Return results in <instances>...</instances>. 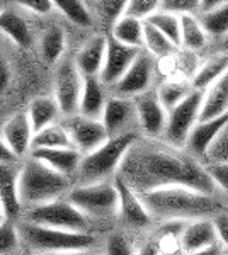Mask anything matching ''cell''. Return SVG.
<instances>
[{
    "instance_id": "obj_1",
    "label": "cell",
    "mask_w": 228,
    "mask_h": 255,
    "mask_svg": "<svg viewBox=\"0 0 228 255\" xmlns=\"http://www.w3.org/2000/svg\"><path fill=\"white\" fill-rule=\"evenodd\" d=\"M116 177L138 194L182 186L206 194L223 196L206 174L205 162L191 155L186 148H176L164 139L140 136L128 150Z\"/></svg>"
},
{
    "instance_id": "obj_2",
    "label": "cell",
    "mask_w": 228,
    "mask_h": 255,
    "mask_svg": "<svg viewBox=\"0 0 228 255\" xmlns=\"http://www.w3.org/2000/svg\"><path fill=\"white\" fill-rule=\"evenodd\" d=\"M142 199L153 221H194L215 218L228 208L225 196H213L191 187L172 186L142 192Z\"/></svg>"
},
{
    "instance_id": "obj_3",
    "label": "cell",
    "mask_w": 228,
    "mask_h": 255,
    "mask_svg": "<svg viewBox=\"0 0 228 255\" xmlns=\"http://www.w3.org/2000/svg\"><path fill=\"white\" fill-rule=\"evenodd\" d=\"M73 180L60 172L49 168L46 163L39 162L29 155L22 162L19 180V194L22 208H32L61 199L72 189Z\"/></svg>"
},
{
    "instance_id": "obj_4",
    "label": "cell",
    "mask_w": 228,
    "mask_h": 255,
    "mask_svg": "<svg viewBox=\"0 0 228 255\" xmlns=\"http://www.w3.org/2000/svg\"><path fill=\"white\" fill-rule=\"evenodd\" d=\"M140 138L138 133H126L119 136L109 138L102 146L97 150L84 155L78 167L75 177V186H89V184L104 182L113 180L118 175V170L121 167L128 150L133 146V143Z\"/></svg>"
},
{
    "instance_id": "obj_5",
    "label": "cell",
    "mask_w": 228,
    "mask_h": 255,
    "mask_svg": "<svg viewBox=\"0 0 228 255\" xmlns=\"http://www.w3.org/2000/svg\"><path fill=\"white\" fill-rule=\"evenodd\" d=\"M17 228L22 245L39 255L92 250L95 245V237L90 233L65 232L49 226L32 225L27 221H17Z\"/></svg>"
},
{
    "instance_id": "obj_6",
    "label": "cell",
    "mask_w": 228,
    "mask_h": 255,
    "mask_svg": "<svg viewBox=\"0 0 228 255\" xmlns=\"http://www.w3.org/2000/svg\"><path fill=\"white\" fill-rule=\"evenodd\" d=\"M65 199L90 220H109L118 216L119 194L114 179L89 186H73Z\"/></svg>"
},
{
    "instance_id": "obj_7",
    "label": "cell",
    "mask_w": 228,
    "mask_h": 255,
    "mask_svg": "<svg viewBox=\"0 0 228 255\" xmlns=\"http://www.w3.org/2000/svg\"><path fill=\"white\" fill-rule=\"evenodd\" d=\"M19 221H27L32 225L49 226V228L77 233H89L90 228V218L78 211L65 197L24 209Z\"/></svg>"
},
{
    "instance_id": "obj_8",
    "label": "cell",
    "mask_w": 228,
    "mask_h": 255,
    "mask_svg": "<svg viewBox=\"0 0 228 255\" xmlns=\"http://www.w3.org/2000/svg\"><path fill=\"white\" fill-rule=\"evenodd\" d=\"M203 97L205 94L200 90H194L191 96L169 111L167 126H165L164 141L176 148H186V143L193 133V129L201 121L203 111Z\"/></svg>"
},
{
    "instance_id": "obj_9",
    "label": "cell",
    "mask_w": 228,
    "mask_h": 255,
    "mask_svg": "<svg viewBox=\"0 0 228 255\" xmlns=\"http://www.w3.org/2000/svg\"><path fill=\"white\" fill-rule=\"evenodd\" d=\"M85 79L78 72L75 58H61L55 68V99L61 114L72 118L78 114Z\"/></svg>"
},
{
    "instance_id": "obj_10",
    "label": "cell",
    "mask_w": 228,
    "mask_h": 255,
    "mask_svg": "<svg viewBox=\"0 0 228 255\" xmlns=\"http://www.w3.org/2000/svg\"><path fill=\"white\" fill-rule=\"evenodd\" d=\"M157 61L159 60L153 58L150 53L142 49L140 55L136 56V60L133 61V65L126 72V75L109 92L113 96L135 99L145 92H148V90L155 89Z\"/></svg>"
},
{
    "instance_id": "obj_11",
    "label": "cell",
    "mask_w": 228,
    "mask_h": 255,
    "mask_svg": "<svg viewBox=\"0 0 228 255\" xmlns=\"http://www.w3.org/2000/svg\"><path fill=\"white\" fill-rule=\"evenodd\" d=\"M155 89L135 97L133 101L136 108V116H138L140 133L145 138L162 139L165 133V126H167L169 111L162 106Z\"/></svg>"
},
{
    "instance_id": "obj_12",
    "label": "cell",
    "mask_w": 228,
    "mask_h": 255,
    "mask_svg": "<svg viewBox=\"0 0 228 255\" xmlns=\"http://www.w3.org/2000/svg\"><path fill=\"white\" fill-rule=\"evenodd\" d=\"M102 125L106 126L107 133L113 136L126 133H138L140 134V125L138 116H136V108L133 99L119 97L111 94L107 99V104L104 108L101 118Z\"/></svg>"
},
{
    "instance_id": "obj_13",
    "label": "cell",
    "mask_w": 228,
    "mask_h": 255,
    "mask_svg": "<svg viewBox=\"0 0 228 255\" xmlns=\"http://www.w3.org/2000/svg\"><path fill=\"white\" fill-rule=\"evenodd\" d=\"M65 126H67L70 136H72L73 146L82 155L97 150L99 146H102L111 138V134L107 133L106 126L102 125L101 119H90L80 116V114H75V116L67 119Z\"/></svg>"
},
{
    "instance_id": "obj_14",
    "label": "cell",
    "mask_w": 228,
    "mask_h": 255,
    "mask_svg": "<svg viewBox=\"0 0 228 255\" xmlns=\"http://www.w3.org/2000/svg\"><path fill=\"white\" fill-rule=\"evenodd\" d=\"M114 184L118 187L119 194V209L118 216L126 226L133 230H147L155 223L152 215L148 213L147 206H145L142 196L123 182L119 177H114Z\"/></svg>"
},
{
    "instance_id": "obj_15",
    "label": "cell",
    "mask_w": 228,
    "mask_h": 255,
    "mask_svg": "<svg viewBox=\"0 0 228 255\" xmlns=\"http://www.w3.org/2000/svg\"><path fill=\"white\" fill-rule=\"evenodd\" d=\"M140 51L142 49L124 46V44L118 43L111 36H107V51H106L104 67H102V72L99 75L102 84L109 90L113 89L126 75V72L136 60V56L140 55Z\"/></svg>"
},
{
    "instance_id": "obj_16",
    "label": "cell",
    "mask_w": 228,
    "mask_h": 255,
    "mask_svg": "<svg viewBox=\"0 0 228 255\" xmlns=\"http://www.w3.org/2000/svg\"><path fill=\"white\" fill-rule=\"evenodd\" d=\"M20 168V162H0V206L12 221H19L24 213L19 194Z\"/></svg>"
},
{
    "instance_id": "obj_17",
    "label": "cell",
    "mask_w": 228,
    "mask_h": 255,
    "mask_svg": "<svg viewBox=\"0 0 228 255\" xmlns=\"http://www.w3.org/2000/svg\"><path fill=\"white\" fill-rule=\"evenodd\" d=\"M227 128H228V113L213 119L200 121L198 126L193 129V133H191L188 143H186V150L191 155H194L196 158H200L201 162H206L210 157V151L213 150L215 143L225 133Z\"/></svg>"
},
{
    "instance_id": "obj_18",
    "label": "cell",
    "mask_w": 228,
    "mask_h": 255,
    "mask_svg": "<svg viewBox=\"0 0 228 255\" xmlns=\"http://www.w3.org/2000/svg\"><path fill=\"white\" fill-rule=\"evenodd\" d=\"M0 136H2L5 145L10 148V151L19 160L24 155L31 153L34 131H32V125L27 116V111H19V113H15L14 116L7 119L5 125L2 126Z\"/></svg>"
},
{
    "instance_id": "obj_19",
    "label": "cell",
    "mask_w": 228,
    "mask_h": 255,
    "mask_svg": "<svg viewBox=\"0 0 228 255\" xmlns=\"http://www.w3.org/2000/svg\"><path fill=\"white\" fill-rule=\"evenodd\" d=\"M107 51V34H94L82 44L75 55V63L78 72L84 79L99 77L104 67Z\"/></svg>"
},
{
    "instance_id": "obj_20",
    "label": "cell",
    "mask_w": 228,
    "mask_h": 255,
    "mask_svg": "<svg viewBox=\"0 0 228 255\" xmlns=\"http://www.w3.org/2000/svg\"><path fill=\"white\" fill-rule=\"evenodd\" d=\"M31 157L46 163L49 168L70 177L73 180L84 155L77 148H34L31 150Z\"/></svg>"
},
{
    "instance_id": "obj_21",
    "label": "cell",
    "mask_w": 228,
    "mask_h": 255,
    "mask_svg": "<svg viewBox=\"0 0 228 255\" xmlns=\"http://www.w3.org/2000/svg\"><path fill=\"white\" fill-rule=\"evenodd\" d=\"M181 244L186 254H193L198 250L208 249L218 244L217 230H215L213 218H203L186 223V228L181 235Z\"/></svg>"
},
{
    "instance_id": "obj_22",
    "label": "cell",
    "mask_w": 228,
    "mask_h": 255,
    "mask_svg": "<svg viewBox=\"0 0 228 255\" xmlns=\"http://www.w3.org/2000/svg\"><path fill=\"white\" fill-rule=\"evenodd\" d=\"M109 96V89L102 84L99 77L85 79L84 90H82L80 97V106H78V114L90 119H101Z\"/></svg>"
},
{
    "instance_id": "obj_23",
    "label": "cell",
    "mask_w": 228,
    "mask_h": 255,
    "mask_svg": "<svg viewBox=\"0 0 228 255\" xmlns=\"http://www.w3.org/2000/svg\"><path fill=\"white\" fill-rule=\"evenodd\" d=\"M228 70V53L218 51L210 55L208 58L201 60L196 73L191 79V85L194 90L206 92L218 79H222Z\"/></svg>"
},
{
    "instance_id": "obj_24",
    "label": "cell",
    "mask_w": 228,
    "mask_h": 255,
    "mask_svg": "<svg viewBox=\"0 0 228 255\" xmlns=\"http://www.w3.org/2000/svg\"><path fill=\"white\" fill-rule=\"evenodd\" d=\"M211 43L198 14L181 15V49L200 55Z\"/></svg>"
},
{
    "instance_id": "obj_25",
    "label": "cell",
    "mask_w": 228,
    "mask_h": 255,
    "mask_svg": "<svg viewBox=\"0 0 228 255\" xmlns=\"http://www.w3.org/2000/svg\"><path fill=\"white\" fill-rule=\"evenodd\" d=\"M203 94H205V97H203L201 121L227 114L228 113V70L222 79H218Z\"/></svg>"
},
{
    "instance_id": "obj_26",
    "label": "cell",
    "mask_w": 228,
    "mask_h": 255,
    "mask_svg": "<svg viewBox=\"0 0 228 255\" xmlns=\"http://www.w3.org/2000/svg\"><path fill=\"white\" fill-rule=\"evenodd\" d=\"M60 114H61L60 106H58L56 99L51 96H39L29 102L27 116L31 119L32 131L34 133L55 125Z\"/></svg>"
},
{
    "instance_id": "obj_27",
    "label": "cell",
    "mask_w": 228,
    "mask_h": 255,
    "mask_svg": "<svg viewBox=\"0 0 228 255\" xmlns=\"http://www.w3.org/2000/svg\"><path fill=\"white\" fill-rule=\"evenodd\" d=\"M107 36H111L118 43L135 49L145 48V22L133 17L123 15Z\"/></svg>"
},
{
    "instance_id": "obj_28",
    "label": "cell",
    "mask_w": 228,
    "mask_h": 255,
    "mask_svg": "<svg viewBox=\"0 0 228 255\" xmlns=\"http://www.w3.org/2000/svg\"><path fill=\"white\" fill-rule=\"evenodd\" d=\"M0 32L5 34L12 43L20 48H29L32 43L29 24L12 9H7L0 14Z\"/></svg>"
},
{
    "instance_id": "obj_29",
    "label": "cell",
    "mask_w": 228,
    "mask_h": 255,
    "mask_svg": "<svg viewBox=\"0 0 228 255\" xmlns=\"http://www.w3.org/2000/svg\"><path fill=\"white\" fill-rule=\"evenodd\" d=\"M155 90L162 106L167 111H172L176 106H179L182 101H186L194 92L191 80L186 79H167L160 82Z\"/></svg>"
},
{
    "instance_id": "obj_30",
    "label": "cell",
    "mask_w": 228,
    "mask_h": 255,
    "mask_svg": "<svg viewBox=\"0 0 228 255\" xmlns=\"http://www.w3.org/2000/svg\"><path fill=\"white\" fill-rule=\"evenodd\" d=\"M211 41L222 43L228 36V0H220L213 10L198 15Z\"/></svg>"
},
{
    "instance_id": "obj_31",
    "label": "cell",
    "mask_w": 228,
    "mask_h": 255,
    "mask_svg": "<svg viewBox=\"0 0 228 255\" xmlns=\"http://www.w3.org/2000/svg\"><path fill=\"white\" fill-rule=\"evenodd\" d=\"M87 5H89L95 22H99L102 27H107L111 32L114 24L126 12L128 2H124V0H101V2H87Z\"/></svg>"
},
{
    "instance_id": "obj_32",
    "label": "cell",
    "mask_w": 228,
    "mask_h": 255,
    "mask_svg": "<svg viewBox=\"0 0 228 255\" xmlns=\"http://www.w3.org/2000/svg\"><path fill=\"white\" fill-rule=\"evenodd\" d=\"M145 51L150 53L155 60H167L177 55L181 48H177L165 34L153 27L152 24L145 22Z\"/></svg>"
},
{
    "instance_id": "obj_33",
    "label": "cell",
    "mask_w": 228,
    "mask_h": 255,
    "mask_svg": "<svg viewBox=\"0 0 228 255\" xmlns=\"http://www.w3.org/2000/svg\"><path fill=\"white\" fill-rule=\"evenodd\" d=\"M34 148H75V146H73L72 136H70L67 126L63 123H55V125L34 133L31 150H34Z\"/></svg>"
},
{
    "instance_id": "obj_34",
    "label": "cell",
    "mask_w": 228,
    "mask_h": 255,
    "mask_svg": "<svg viewBox=\"0 0 228 255\" xmlns=\"http://www.w3.org/2000/svg\"><path fill=\"white\" fill-rule=\"evenodd\" d=\"M55 9L60 12L68 22H72L73 26H77V27H82V29L92 27L95 24L87 2H80V0H56Z\"/></svg>"
},
{
    "instance_id": "obj_35",
    "label": "cell",
    "mask_w": 228,
    "mask_h": 255,
    "mask_svg": "<svg viewBox=\"0 0 228 255\" xmlns=\"http://www.w3.org/2000/svg\"><path fill=\"white\" fill-rule=\"evenodd\" d=\"M41 56L49 65H55L61 60L65 51V32L60 26H49L41 36Z\"/></svg>"
},
{
    "instance_id": "obj_36",
    "label": "cell",
    "mask_w": 228,
    "mask_h": 255,
    "mask_svg": "<svg viewBox=\"0 0 228 255\" xmlns=\"http://www.w3.org/2000/svg\"><path fill=\"white\" fill-rule=\"evenodd\" d=\"M147 22L152 24L153 27H157L162 34L167 36L177 48H181V17L179 15L159 9Z\"/></svg>"
},
{
    "instance_id": "obj_37",
    "label": "cell",
    "mask_w": 228,
    "mask_h": 255,
    "mask_svg": "<svg viewBox=\"0 0 228 255\" xmlns=\"http://www.w3.org/2000/svg\"><path fill=\"white\" fill-rule=\"evenodd\" d=\"M22 242H20L17 221L5 220L0 225V255H14L19 254Z\"/></svg>"
},
{
    "instance_id": "obj_38",
    "label": "cell",
    "mask_w": 228,
    "mask_h": 255,
    "mask_svg": "<svg viewBox=\"0 0 228 255\" xmlns=\"http://www.w3.org/2000/svg\"><path fill=\"white\" fill-rule=\"evenodd\" d=\"M205 168L220 194L228 199V160H208L205 162Z\"/></svg>"
},
{
    "instance_id": "obj_39",
    "label": "cell",
    "mask_w": 228,
    "mask_h": 255,
    "mask_svg": "<svg viewBox=\"0 0 228 255\" xmlns=\"http://www.w3.org/2000/svg\"><path fill=\"white\" fill-rule=\"evenodd\" d=\"M104 255H136V247L123 232H114L106 238Z\"/></svg>"
},
{
    "instance_id": "obj_40",
    "label": "cell",
    "mask_w": 228,
    "mask_h": 255,
    "mask_svg": "<svg viewBox=\"0 0 228 255\" xmlns=\"http://www.w3.org/2000/svg\"><path fill=\"white\" fill-rule=\"evenodd\" d=\"M160 9V0H128L124 15L147 22Z\"/></svg>"
},
{
    "instance_id": "obj_41",
    "label": "cell",
    "mask_w": 228,
    "mask_h": 255,
    "mask_svg": "<svg viewBox=\"0 0 228 255\" xmlns=\"http://www.w3.org/2000/svg\"><path fill=\"white\" fill-rule=\"evenodd\" d=\"M160 9L179 15V17L186 14H198L200 0H164L160 2Z\"/></svg>"
},
{
    "instance_id": "obj_42",
    "label": "cell",
    "mask_w": 228,
    "mask_h": 255,
    "mask_svg": "<svg viewBox=\"0 0 228 255\" xmlns=\"http://www.w3.org/2000/svg\"><path fill=\"white\" fill-rule=\"evenodd\" d=\"M160 245V255H188L182 249L181 237H155Z\"/></svg>"
},
{
    "instance_id": "obj_43",
    "label": "cell",
    "mask_w": 228,
    "mask_h": 255,
    "mask_svg": "<svg viewBox=\"0 0 228 255\" xmlns=\"http://www.w3.org/2000/svg\"><path fill=\"white\" fill-rule=\"evenodd\" d=\"M213 223H215V230H217L218 244L225 250H228V208L223 209L222 213H218L213 218Z\"/></svg>"
},
{
    "instance_id": "obj_44",
    "label": "cell",
    "mask_w": 228,
    "mask_h": 255,
    "mask_svg": "<svg viewBox=\"0 0 228 255\" xmlns=\"http://www.w3.org/2000/svg\"><path fill=\"white\" fill-rule=\"evenodd\" d=\"M17 5L38 15H44L55 10V2H51V0H20Z\"/></svg>"
},
{
    "instance_id": "obj_45",
    "label": "cell",
    "mask_w": 228,
    "mask_h": 255,
    "mask_svg": "<svg viewBox=\"0 0 228 255\" xmlns=\"http://www.w3.org/2000/svg\"><path fill=\"white\" fill-rule=\"evenodd\" d=\"M10 80V70H9V63H7V58L3 56L2 49H0V97L3 96L7 85H9Z\"/></svg>"
},
{
    "instance_id": "obj_46",
    "label": "cell",
    "mask_w": 228,
    "mask_h": 255,
    "mask_svg": "<svg viewBox=\"0 0 228 255\" xmlns=\"http://www.w3.org/2000/svg\"><path fill=\"white\" fill-rule=\"evenodd\" d=\"M136 255H160V245L157 238L143 242L142 245L136 247Z\"/></svg>"
},
{
    "instance_id": "obj_47",
    "label": "cell",
    "mask_w": 228,
    "mask_h": 255,
    "mask_svg": "<svg viewBox=\"0 0 228 255\" xmlns=\"http://www.w3.org/2000/svg\"><path fill=\"white\" fill-rule=\"evenodd\" d=\"M0 162H19V158L12 153L10 148L2 139V136H0Z\"/></svg>"
},
{
    "instance_id": "obj_48",
    "label": "cell",
    "mask_w": 228,
    "mask_h": 255,
    "mask_svg": "<svg viewBox=\"0 0 228 255\" xmlns=\"http://www.w3.org/2000/svg\"><path fill=\"white\" fill-rule=\"evenodd\" d=\"M225 249L222 245L217 244V245H211L208 249H203V250H198V252H193V254H188V255H223Z\"/></svg>"
},
{
    "instance_id": "obj_49",
    "label": "cell",
    "mask_w": 228,
    "mask_h": 255,
    "mask_svg": "<svg viewBox=\"0 0 228 255\" xmlns=\"http://www.w3.org/2000/svg\"><path fill=\"white\" fill-rule=\"evenodd\" d=\"M49 255H99L94 250H73V252H61V254H49Z\"/></svg>"
},
{
    "instance_id": "obj_50",
    "label": "cell",
    "mask_w": 228,
    "mask_h": 255,
    "mask_svg": "<svg viewBox=\"0 0 228 255\" xmlns=\"http://www.w3.org/2000/svg\"><path fill=\"white\" fill-rule=\"evenodd\" d=\"M218 46H220V51H225V53H228V36H227L225 39L222 41V43L218 44Z\"/></svg>"
},
{
    "instance_id": "obj_51",
    "label": "cell",
    "mask_w": 228,
    "mask_h": 255,
    "mask_svg": "<svg viewBox=\"0 0 228 255\" xmlns=\"http://www.w3.org/2000/svg\"><path fill=\"white\" fill-rule=\"evenodd\" d=\"M5 220H9V218L5 216V213H3V208L0 206V225H2V223H3V221H5Z\"/></svg>"
},
{
    "instance_id": "obj_52",
    "label": "cell",
    "mask_w": 228,
    "mask_h": 255,
    "mask_svg": "<svg viewBox=\"0 0 228 255\" xmlns=\"http://www.w3.org/2000/svg\"><path fill=\"white\" fill-rule=\"evenodd\" d=\"M17 255H39V254H36V252H32V250H22V252H19Z\"/></svg>"
},
{
    "instance_id": "obj_53",
    "label": "cell",
    "mask_w": 228,
    "mask_h": 255,
    "mask_svg": "<svg viewBox=\"0 0 228 255\" xmlns=\"http://www.w3.org/2000/svg\"><path fill=\"white\" fill-rule=\"evenodd\" d=\"M3 10H7V3H5V2H2V0H0V14H2Z\"/></svg>"
},
{
    "instance_id": "obj_54",
    "label": "cell",
    "mask_w": 228,
    "mask_h": 255,
    "mask_svg": "<svg viewBox=\"0 0 228 255\" xmlns=\"http://www.w3.org/2000/svg\"><path fill=\"white\" fill-rule=\"evenodd\" d=\"M223 255H228V250H225V252H223Z\"/></svg>"
}]
</instances>
